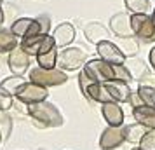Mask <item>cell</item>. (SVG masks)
Listing matches in <instances>:
<instances>
[{"instance_id":"cell-23","label":"cell","mask_w":155,"mask_h":150,"mask_svg":"<svg viewBox=\"0 0 155 150\" xmlns=\"http://www.w3.org/2000/svg\"><path fill=\"white\" fill-rule=\"evenodd\" d=\"M19 45V38L11 32V28H0V52H11Z\"/></svg>"},{"instance_id":"cell-19","label":"cell","mask_w":155,"mask_h":150,"mask_svg":"<svg viewBox=\"0 0 155 150\" xmlns=\"http://www.w3.org/2000/svg\"><path fill=\"white\" fill-rule=\"evenodd\" d=\"M115 44L126 58H134L140 54V42L136 37H117Z\"/></svg>"},{"instance_id":"cell-39","label":"cell","mask_w":155,"mask_h":150,"mask_svg":"<svg viewBox=\"0 0 155 150\" xmlns=\"http://www.w3.org/2000/svg\"><path fill=\"white\" fill-rule=\"evenodd\" d=\"M133 150H141V148H140V147H134V148H133Z\"/></svg>"},{"instance_id":"cell-6","label":"cell","mask_w":155,"mask_h":150,"mask_svg":"<svg viewBox=\"0 0 155 150\" xmlns=\"http://www.w3.org/2000/svg\"><path fill=\"white\" fill-rule=\"evenodd\" d=\"M47 96H49V87H44L40 84H35V82H26L16 98L23 105H33V103L45 101Z\"/></svg>"},{"instance_id":"cell-3","label":"cell","mask_w":155,"mask_h":150,"mask_svg":"<svg viewBox=\"0 0 155 150\" xmlns=\"http://www.w3.org/2000/svg\"><path fill=\"white\" fill-rule=\"evenodd\" d=\"M30 82H35V84H40L44 87H56V86H63L64 82H68V73L59 68H30L28 72Z\"/></svg>"},{"instance_id":"cell-31","label":"cell","mask_w":155,"mask_h":150,"mask_svg":"<svg viewBox=\"0 0 155 150\" xmlns=\"http://www.w3.org/2000/svg\"><path fill=\"white\" fill-rule=\"evenodd\" d=\"M35 19L40 23L44 35H49V32H51V18H49V16H47V14H38Z\"/></svg>"},{"instance_id":"cell-13","label":"cell","mask_w":155,"mask_h":150,"mask_svg":"<svg viewBox=\"0 0 155 150\" xmlns=\"http://www.w3.org/2000/svg\"><path fill=\"white\" fill-rule=\"evenodd\" d=\"M101 114L103 119L106 121L108 126H124V110L117 101H110V103H103L101 105Z\"/></svg>"},{"instance_id":"cell-10","label":"cell","mask_w":155,"mask_h":150,"mask_svg":"<svg viewBox=\"0 0 155 150\" xmlns=\"http://www.w3.org/2000/svg\"><path fill=\"white\" fill-rule=\"evenodd\" d=\"M96 51H98V56L106 61L110 65H124L127 58L122 54V51L117 47V44L112 42V40H103L96 45Z\"/></svg>"},{"instance_id":"cell-5","label":"cell","mask_w":155,"mask_h":150,"mask_svg":"<svg viewBox=\"0 0 155 150\" xmlns=\"http://www.w3.org/2000/svg\"><path fill=\"white\" fill-rule=\"evenodd\" d=\"M84 72L94 82H108V80L115 79V75H113V65L103 61L101 58L89 59L84 65Z\"/></svg>"},{"instance_id":"cell-14","label":"cell","mask_w":155,"mask_h":150,"mask_svg":"<svg viewBox=\"0 0 155 150\" xmlns=\"http://www.w3.org/2000/svg\"><path fill=\"white\" fill-rule=\"evenodd\" d=\"M84 35L87 38V42L98 45L103 40H110V30L106 26H103L101 23L92 21V23H87L84 26Z\"/></svg>"},{"instance_id":"cell-9","label":"cell","mask_w":155,"mask_h":150,"mask_svg":"<svg viewBox=\"0 0 155 150\" xmlns=\"http://www.w3.org/2000/svg\"><path fill=\"white\" fill-rule=\"evenodd\" d=\"M126 142L124 138V126H108L99 136V148L115 150Z\"/></svg>"},{"instance_id":"cell-8","label":"cell","mask_w":155,"mask_h":150,"mask_svg":"<svg viewBox=\"0 0 155 150\" xmlns=\"http://www.w3.org/2000/svg\"><path fill=\"white\" fill-rule=\"evenodd\" d=\"M11 32L21 40V38H26V37L40 35L42 33V26H40V23L37 21L35 18H19V19H16L11 25Z\"/></svg>"},{"instance_id":"cell-1","label":"cell","mask_w":155,"mask_h":150,"mask_svg":"<svg viewBox=\"0 0 155 150\" xmlns=\"http://www.w3.org/2000/svg\"><path fill=\"white\" fill-rule=\"evenodd\" d=\"M28 115L33 119L35 126H40V128H61L64 122L59 108L47 100L28 105Z\"/></svg>"},{"instance_id":"cell-4","label":"cell","mask_w":155,"mask_h":150,"mask_svg":"<svg viewBox=\"0 0 155 150\" xmlns=\"http://www.w3.org/2000/svg\"><path fill=\"white\" fill-rule=\"evenodd\" d=\"M134 37L145 44L155 40V23L150 14H131Z\"/></svg>"},{"instance_id":"cell-17","label":"cell","mask_w":155,"mask_h":150,"mask_svg":"<svg viewBox=\"0 0 155 150\" xmlns=\"http://www.w3.org/2000/svg\"><path fill=\"white\" fill-rule=\"evenodd\" d=\"M133 115L136 122H140L141 126L147 129H155V107L150 105H141V107L133 108Z\"/></svg>"},{"instance_id":"cell-27","label":"cell","mask_w":155,"mask_h":150,"mask_svg":"<svg viewBox=\"0 0 155 150\" xmlns=\"http://www.w3.org/2000/svg\"><path fill=\"white\" fill-rule=\"evenodd\" d=\"M138 94L141 96V100H143V103H145V105L155 107V87L140 86V87H138Z\"/></svg>"},{"instance_id":"cell-38","label":"cell","mask_w":155,"mask_h":150,"mask_svg":"<svg viewBox=\"0 0 155 150\" xmlns=\"http://www.w3.org/2000/svg\"><path fill=\"white\" fill-rule=\"evenodd\" d=\"M2 142H4V136H2V131H0V145H2Z\"/></svg>"},{"instance_id":"cell-12","label":"cell","mask_w":155,"mask_h":150,"mask_svg":"<svg viewBox=\"0 0 155 150\" xmlns=\"http://www.w3.org/2000/svg\"><path fill=\"white\" fill-rule=\"evenodd\" d=\"M51 35L54 37V40H56L58 49H63V47H68L75 40V35L77 33H75V26L71 23L64 21V23H59Z\"/></svg>"},{"instance_id":"cell-32","label":"cell","mask_w":155,"mask_h":150,"mask_svg":"<svg viewBox=\"0 0 155 150\" xmlns=\"http://www.w3.org/2000/svg\"><path fill=\"white\" fill-rule=\"evenodd\" d=\"M12 105H14L12 96H5V94L0 93V112H7V110H11Z\"/></svg>"},{"instance_id":"cell-36","label":"cell","mask_w":155,"mask_h":150,"mask_svg":"<svg viewBox=\"0 0 155 150\" xmlns=\"http://www.w3.org/2000/svg\"><path fill=\"white\" fill-rule=\"evenodd\" d=\"M4 19H5V16H4V9H2V0H0V26L4 25Z\"/></svg>"},{"instance_id":"cell-33","label":"cell","mask_w":155,"mask_h":150,"mask_svg":"<svg viewBox=\"0 0 155 150\" xmlns=\"http://www.w3.org/2000/svg\"><path fill=\"white\" fill-rule=\"evenodd\" d=\"M140 86H150V87H155V75L152 73V72H148L145 77H141L140 79Z\"/></svg>"},{"instance_id":"cell-34","label":"cell","mask_w":155,"mask_h":150,"mask_svg":"<svg viewBox=\"0 0 155 150\" xmlns=\"http://www.w3.org/2000/svg\"><path fill=\"white\" fill-rule=\"evenodd\" d=\"M129 103H131V107H133V108L145 105V103H143V100H141V96L138 94V91H133V93H131V96H129Z\"/></svg>"},{"instance_id":"cell-28","label":"cell","mask_w":155,"mask_h":150,"mask_svg":"<svg viewBox=\"0 0 155 150\" xmlns=\"http://www.w3.org/2000/svg\"><path fill=\"white\" fill-rule=\"evenodd\" d=\"M113 75H115V79L117 80H122V82H127V84H131L133 82V75H131V72L129 68L124 65H113Z\"/></svg>"},{"instance_id":"cell-35","label":"cell","mask_w":155,"mask_h":150,"mask_svg":"<svg viewBox=\"0 0 155 150\" xmlns=\"http://www.w3.org/2000/svg\"><path fill=\"white\" fill-rule=\"evenodd\" d=\"M148 61H150V65H152V68L155 72V47H152L150 52H148Z\"/></svg>"},{"instance_id":"cell-7","label":"cell","mask_w":155,"mask_h":150,"mask_svg":"<svg viewBox=\"0 0 155 150\" xmlns=\"http://www.w3.org/2000/svg\"><path fill=\"white\" fill-rule=\"evenodd\" d=\"M30 65H31V56L21 49V45L7 52V66L14 75H25L26 72H30Z\"/></svg>"},{"instance_id":"cell-20","label":"cell","mask_w":155,"mask_h":150,"mask_svg":"<svg viewBox=\"0 0 155 150\" xmlns=\"http://www.w3.org/2000/svg\"><path fill=\"white\" fill-rule=\"evenodd\" d=\"M148 129L145 126H141L140 122H134V124H124V138L127 143H133V145H140L141 138L145 136Z\"/></svg>"},{"instance_id":"cell-22","label":"cell","mask_w":155,"mask_h":150,"mask_svg":"<svg viewBox=\"0 0 155 150\" xmlns=\"http://www.w3.org/2000/svg\"><path fill=\"white\" fill-rule=\"evenodd\" d=\"M126 66L129 68L131 75H133V79H136V80H140L141 77H145L148 72H150L147 68V63H145L143 59H140L138 56L127 58V59H126Z\"/></svg>"},{"instance_id":"cell-30","label":"cell","mask_w":155,"mask_h":150,"mask_svg":"<svg viewBox=\"0 0 155 150\" xmlns=\"http://www.w3.org/2000/svg\"><path fill=\"white\" fill-rule=\"evenodd\" d=\"M91 84H94V80L87 75L84 72V68L78 72V87H80V91H82V94L85 96V93H87V89L91 87Z\"/></svg>"},{"instance_id":"cell-26","label":"cell","mask_w":155,"mask_h":150,"mask_svg":"<svg viewBox=\"0 0 155 150\" xmlns=\"http://www.w3.org/2000/svg\"><path fill=\"white\" fill-rule=\"evenodd\" d=\"M0 131H2V136L4 140H7L11 136V131H12V117L9 112H0Z\"/></svg>"},{"instance_id":"cell-2","label":"cell","mask_w":155,"mask_h":150,"mask_svg":"<svg viewBox=\"0 0 155 150\" xmlns=\"http://www.w3.org/2000/svg\"><path fill=\"white\" fill-rule=\"evenodd\" d=\"M87 63V52L80 47H63L58 52V68L63 72H77L82 70Z\"/></svg>"},{"instance_id":"cell-11","label":"cell","mask_w":155,"mask_h":150,"mask_svg":"<svg viewBox=\"0 0 155 150\" xmlns=\"http://www.w3.org/2000/svg\"><path fill=\"white\" fill-rule=\"evenodd\" d=\"M110 32L117 37H134L131 12H117L110 18Z\"/></svg>"},{"instance_id":"cell-18","label":"cell","mask_w":155,"mask_h":150,"mask_svg":"<svg viewBox=\"0 0 155 150\" xmlns=\"http://www.w3.org/2000/svg\"><path fill=\"white\" fill-rule=\"evenodd\" d=\"M85 98H89L91 101H96L99 105L113 101L112 94L108 91V87L105 86V82H94V84H91V87H89L87 93H85Z\"/></svg>"},{"instance_id":"cell-37","label":"cell","mask_w":155,"mask_h":150,"mask_svg":"<svg viewBox=\"0 0 155 150\" xmlns=\"http://www.w3.org/2000/svg\"><path fill=\"white\" fill-rule=\"evenodd\" d=\"M150 16H152V19H153V23H155V7H153V12H152Z\"/></svg>"},{"instance_id":"cell-29","label":"cell","mask_w":155,"mask_h":150,"mask_svg":"<svg viewBox=\"0 0 155 150\" xmlns=\"http://www.w3.org/2000/svg\"><path fill=\"white\" fill-rule=\"evenodd\" d=\"M138 147L141 150H155V129H148Z\"/></svg>"},{"instance_id":"cell-16","label":"cell","mask_w":155,"mask_h":150,"mask_svg":"<svg viewBox=\"0 0 155 150\" xmlns=\"http://www.w3.org/2000/svg\"><path fill=\"white\" fill-rule=\"evenodd\" d=\"M28 80L25 79L23 75H11L7 79H4L0 82V93L5 94V96H18V93L21 91L25 84H26Z\"/></svg>"},{"instance_id":"cell-21","label":"cell","mask_w":155,"mask_h":150,"mask_svg":"<svg viewBox=\"0 0 155 150\" xmlns=\"http://www.w3.org/2000/svg\"><path fill=\"white\" fill-rule=\"evenodd\" d=\"M44 38H45L44 33H40V35H33V37H26V38H21V40H19V45H21V49L25 51L26 54H30V56H37L38 51H40V47H42Z\"/></svg>"},{"instance_id":"cell-24","label":"cell","mask_w":155,"mask_h":150,"mask_svg":"<svg viewBox=\"0 0 155 150\" xmlns=\"http://www.w3.org/2000/svg\"><path fill=\"white\" fill-rule=\"evenodd\" d=\"M58 47H54V49L47 51V52H42V54H38L37 58V66H40V68H47V70H51V68H56L58 66Z\"/></svg>"},{"instance_id":"cell-15","label":"cell","mask_w":155,"mask_h":150,"mask_svg":"<svg viewBox=\"0 0 155 150\" xmlns=\"http://www.w3.org/2000/svg\"><path fill=\"white\" fill-rule=\"evenodd\" d=\"M105 86L108 87L113 101H117V103H126V101H129V96H131L133 91H131V86L127 82L112 79V80H108V82H105Z\"/></svg>"},{"instance_id":"cell-25","label":"cell","mask_w":155,"mask_h":150,"mask_svg":"<svg viewBox=\"0 0 155 150\" xmlns=\"http://www.w3.org/2000/svg\"><path fill=\"white\" fill-rule=\"evenodd\" d=\"M124 4L131 14H150V2L148 0H124Z\"/></svg>"}]
</instances>
